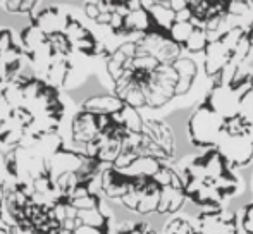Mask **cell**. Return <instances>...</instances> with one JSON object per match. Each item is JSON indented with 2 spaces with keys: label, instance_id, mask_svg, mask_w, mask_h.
Instances as JSON below:
<instances>
[{
  "label": "cell",
  "instance_id": "18",
  "mask_svg": "<svg viewBox=\"0 0 253 234\" xmlns=\"http://www.w3.org/2000/svg\"><path fill=\"white\" fill-rule=\"evenodd\" d=\"M162 165H164V162L157 160V158H153V157H138L136 160L133 162V165L123 172L127 177H153L160 171Z\"/></svg>",
  "mask_w": 253,
  "mask_h": 234
},
{
  "label": "cell",
  "instance_id": "3",
  "mask_svg": "<svg viewBox=\"0 0 253 234\" xmlns=\"http://www.w3.org/2000/svg\"><path fill=\"white\" fill-rule=\"evenodd\" d=\"M136 41V57L138 55H152L160 64H172L181 57L183 47L170 40L169 33L162 30H152L141 35Z\"/></svg>",
  "mask_w": 253,
  "mask_h": 234
},
{
  "label": "cell",
  "instance_id": "1",
  "mask_svg": "<svg viewBox=\"0 0 253 234\" xmlns=\"http://www.w3.org/2000/svg\"><path fill=\"white\" fill-rule=\"evenodd\" d=\"M224 133V117H220L207 102L198 105L188 120L190 141L200 148H215Z\"/></svg>",
  "mask_w": 253,
  "mask_h": 234
},
{
  "label": "cell",
  "instance_id": "17",
  "mask_svg": "<svg viewBox=\"0 0 253 234\" xmlns=\"http://www.w3.org/2000/svg\"><path fill=\"white\" fill-rule=\"evenodd\" d=\"M114 122H117L119 126H123L129 133H143L145 127V119L141 117L140 111L131 105H124V109L119 114L112 116Z\"/></svg>",
  "mask_w": 253,
  "mask_h": 234
},
{
  "label": "cell",
  "instance_id": "25",
  "mask_svg": "<svg viewBox=\"0 0 253 234\" xmlns=\"http://www.w3.org/2000/svg\"><path fill=\"white\" fill-rule=\"evenodd\" d=\"M241 229L247 234H253V201L245 205L241 212Z\"/></svg>",
  "mask_w": 253,
  "mask_h": 234
},
{
  "label": "cell",
  "instance_id": "30",
  "mask_svg": "<svg viewBox=\"0 0 253 234\" xmlns=\"http://www.w3.org/2000/svg\"><path fill=\"white\" fill-rule=\"evenodd\" d=\"M110 21H112V14L102 12L100 16L97 17V21H95V23H97L98 26H107V28H109L110 26Z\"/></svg>",
  "mask_w": 253,
  "mask_h": 234
},
{
  "label": "cell",
  "instance_id": "14",
  "mask_svg": "<svg viewBox=\"0 0 253 234\" xmlns=\"http://www.w3.org/2000/svg\"><path fill=\"white\" fill-rule=\"evenodd\" d=\"M145 7L148 9L152 16V21L159 30L167 31L169 33L170 28L174 26V23L177 21V12L172 10L170 2L166 0H157V2H143Z\"/></svg>",
  "mask_w": 253,
  "mask_h": 234
},
{
  "label": "cell",
  "instance_id": "9",
  "mask_svg": "<svg viewBox=\"0 0 253 234\" xmlns=\"http://www.w3.org/2000/svg\"><path fill=\"white\" fill-rule=\"evenodd\" d=\"M84 157L78 154H73V152L66 150H59L57 154H53L50 158H47V174L52 179V183L60 177L62 174H67V172H78L83 165Z\"/></svg>",
  "mask_w": 253,
  "mask_h": 234
},
{
  "label": "cell",
  "instance_id": "22",
  "mask_svg": "<svg viewBox=\"0 0 253 234\" xmlns=\"http://www.w3.org/2000/svg\"><path fill=\"white\" fill-rule=\"evenodd\" d=\"M247 129H248V122L243 119L240 114L229 117V119H224V134L227 136H247Z\"/></svg>",
  "mask_w": 253,
  "mask_h": 234
},
{
  "label": "cell",
  "instance_id": "7",
  "mask_svg": "<svg viewBox=\"0 0 253 234\" xmlns=\"http://www.w3.org/2000/svg\"><path fill=\"white\" fill-rule=\"evenodd\" d=\"M203 57H205V60H203V69H205L207 76L212 78V79H217L219 76H222L224 71L229 66H233V54L224 47V43L219 38L210 40Z\"/></svg>",
  "mask_w": 253,
  "mask_h": 234
},
{
  "label": "cell",
  "instance_id": "27",
  "mask_svg": "<svg viewBox=\"0 0 253 234\" xmlns=\"http://www.w3.org/2000/svg\"><path fill=\"white\" fill-rule=\"evenodd\" d=\"M21 3H23V0H7V2H3L5 12H9V14H21Z\"/></svg>",
  "mask_w": 253,
  "mask_h": 234
},
{
  "label": "cell",
  "instance_id": "6",
  "mask_svg": "<svg viewBox=\"0 0 253 234\" xmlns=\"http://www.w3.org/2000/svg\"><path fill=\"white\" fill-rule=\"evenodd\" d=\"M184 193L195 205H200L207 210H219L222 201L226 200V196L217 190L215 184L198 179L184 181Z\"/></svg>",
  "mask_w": 253,
  "mask_h": 234
},
{
  "label": "cell",
  "instance_id": "4",
  "mask_svg": "<svg viewBox=\"0 0 253 234\" xmlns=\"http://www.w3.org/2000/svg\"><path fill=\"white\" fill-rule=\"evenodd\" d=\"M215 148L226 158L229 167H247L253 160V145L247 136L234 138L222 133Z\"/></svg>",
  "mask_w": 253,
  "mask_h": 234
},
{
  "label": "cell",
  "instance_id": "8",
  "mask_svg": "<svg viewBox=\"0 0 253 234\" xmlns=\"http://www.w3.org/2000/svg\"><path fill=\"white\" fill-rule=\"evenodd\" d=\"M71 140L78 143H93L100 136V127L97 122V116L90 112L80 111L76 112L71 120Z\"/></svg>",
  "mask_w": 253,
  "mask_h": 234
},
{
  "label": "cell",
  "instance_id": "26",
  "mask_svg": "<svg viewBox=\"0 0 253 234\" xmlns=\"http://www.w3.org/2000/svg\"><path fill=\"white\" fill-rule=\"evenodd\" d=\"M84 14L86 17H90L91 21H97V17L100 16V9H98L97 2H86L84 3Z\"/></svg>",
  "mask_w": 253,
  "mask_h": 234
},
{
  "label": "cell",
  "instance_id": "28",
  "mask_svg": "<svg viewBox=\"0 0 253 234\" xmlns=\"http://www.w3.org/2000/svg\"><path fill=\"white\" fill-rule=\"evenodd\" d=\"M152 231V228L147 224V222H138V224L133 226L131 231H127L126 234H148Z\"/></svg>",
  "mask_w": 253,
  "mask_h": 234
},
{
  "label": "cell",
  "instance_id": "29",
  "mask_svg": "<svg viewBox=\"0 0 253 234\" xmlns=\"http://www.w3.org/2000/svg\"><path fill=\"white\" fill-rule=\"evenodd\" d=\"M74 234H109V231L98 229V228H88V226H80V228L74 231Z\"/></svg>",
  "mask_w": 253,
  "mask_h": 234
},
{
  "label": "cell",
  "instance_id": "35",
  "mask_svg": "<svg viewBox=\"0 0 253 234\" xmlns=\"http://www.w3.org/2000/svg\"><path fill=\"white\" fill-rule=\"evenodd\" d=\"M195 234H203V233H200V231H195Z\"/></svg>",
  "mask_w": 253,
  "mask_h": 234
},
{
  "label": "cell",
  "instance_id": "23",
  "mask_svg": "<svg viewBox=\"0 0 253 234\" xmlns=\"http://www.w3.org/2000/svg\"><path fill=\"white\" fill-rule=\"evenodd\" d=\"M64 35H66L67 40H69L71 45H73V43H76V41L83 40V38L91 37V31L86 30V28H84L83 24L80 23V21L73 19L69 24H67V28H66V31H64Z\"/></svg>",
  "mask_w": 253,
  "mask_h": 234
},
{
  "label": "cell",
  "instance_id": "2",
  "mask_svg": "<svg viewBox=\"0 0 253 234\" xmlns=\"http://www.w3.org/2000/svg\"><path fill=\"white\" fill-rule=\"evenodd\" d=\"M177 73L172 64H160L159 69L150 74V79L143 86L148 109H162L176 98Z\"/></svg>",
  "mask_w": 253,
  "mask_h": 234
},
{
  "label": "cell",
  "instance_id": "36",
  "mask_svg": "<svg viewBox=\"0 0 253 234\" xmlns=\"http://www.w3.org/2000/svg\"><path fill=\"white\" fill-rule=\"evenodd\" d=\"M252 188H253V181H252Z\"/></svg>",
  "mask_w": 253,
  "mask_h": 234
},
{
  "label": "cell",
  "instance_id": "37",
  "mask_svg": "<svg viewBox=\"0 0 253 234\" xmlns=\"http://www.w3.org/2000/svg\"><path fill=\"white\" fill-rule=\"evenodd\" d=\"M114 234H117V233H114Z\"/></svg>",
  "mask_w": 253,
  "mask_h": 234
},
{
  "label": "cell",
  "instance_id": "10",
  "mask_svg": "<svg viewBox=\"0 0 253 234\" xmlns=\"http://www.w3.org/2000/svg\"><path fill=\"white\" fill-rule=\"evenodd\" d=\"M133 179L123 171H117L112 165L105 167L102 172V191L109 200H121L129 191Z\"/></svg>",
  "mask_w": 253,
  "mask_h": 234
},
{
  "label": "cell",
  "instance_id": "13",
  "mask_svg": "<svg viewBox=\"0 0 253 234\" xmlns=\"http://www.w3.org/2000/svg\"><path fill=\"white\" fill-rule=\"evenodd\" d=\"M174 69L177 73V84H176V97H183L191 90L195 79L198 76V66L193 59L179 57L176 62H172Z\"/></svg>",
  "mask_w": 253,
  "mask_h": 234
},
{
  "label": "cell",
  "instance_id": "24",
  "mask_svg": "<svg viewBox=\"0 0 253 234\" xmlns=\"http://www.w3.org/2000/svg\"><path fill=\"white\" fill-rule=\"evenodd\" d=\"M250 12V2L247 0H227V16H245Z\"/></svg>",
  "mask_w": 253,
  "mask_h": 234
},
{
  "label": "cell",
  "instance_id": "33",
  "mask_svg": "<svg viewBox=\"0 0 253 234\" xmlns=\"http://www.w3.org/2000/svg\"><path fill=\"white\" fill-rule=\"evenodd\" d=\"M247 138H248V141L253 145V122L248 124V129H247Z\"/></svg>",
  "mask_w": 253,
  "mask_h": 234
},
{
  "label": "cell",
  "instance_id": "5",
  "mask_svg": "<svg viewBox=\"0 0 253 234\" xmlns=\"http://www.w3.org/2000/svg\"><path fill=\"white\" fill-rule=\"evenodd\" d=\"M197 231L203 234H240L238 215L226 210H205L197 217Z\"/></svg>",
  "mask_w": 253,
  "mask_h": 234
},
{
  "label": "cell",
  "instance_id": "11",
  "mask_svg": "<svg viewBox=\"0 0 253 234\" xmlns=\"http://www.w3.org/2000/svg\"><path fill=\"white\" fill-rule=\"evenodd\" d=\"M143 133L147 134L148 138H152V140L166 152L167 157L169 158L174 157V152H176V140H174L172 129H170L166 122L157 120V119L145 120Z\"/></svg>",
  "mask_w": 253,
  "mask_h": 234
},
{
  "label": "cell",
  "instance_id": "20",
  "mask_svg": "<svg viewBox=\"0 0 253 234\" xmlns=\"http://www.w3.org/2000/svg\"><path fill=\"white\" fill-rule=\"evenodd\" d=\"M195 28H197V24H195L193 21H176L174 26L170 28L169 37H170V40L176 41L177 45L184 47V43H186L191 35H193Z\"/></svg>",
  "mask_w": 253,
  "mask_h": 234
},
{
  "label": "cell",
  "instance_id": "31",
  "mask_svg": "<svg viewBox=\"0 0 253 234\" xmlns=\"http://www.w3.org/2000/svg\"><path fill=\"white\" fill-rule=\"evenodd\" d=\"M35 0H24L23 3H21V14H28L30 16V12L33 10V7H35Z\"/></svg>",
  "mask_w": 253,
  "mask_h": 234
},
{
  "label": "cell",
  "instance_id": "16",
  "mask_svg": "<svg viewBox=\"0 0 253 234\" xmlns=\"http://www.w3.org/2000/svg\"><path fill=\"white\" fill-rule=\"evenodd\" d=\"M47 35L37 26V24H28L23 31H21V48H23L24 55L30 57L37 48L47 43Z\"/></svg>",
  "mask_w": 253,
  "mask_h": 234
},
{
  "label": "cell",
  "instance_id": "34",
  "mask_svg": "<svg viewBox=\"0 0 253 234\" xmlns=\"http://www.w3.org/2000/svg\"><path fill=\"white\" fill-rule=\"evenodd\" d=\"M247 38H248V41H250V45L253 48V23L250 24V28L247 30Z\"/></svg>",
  "mask_w": 253,
  "mask_h": 234
},
{
  "label": "cell",
  "instance_id": "15",
  "mask_svg": "<svg viewBox=\"0 0 253 234\" xmlns=\"http://www.w3.org/2000/svg\"><path fill=\"white\" fill-rule=\"evenodd\" d=\"M184 201H186V193L184 188L177 186H164L160 190V205L157 214L159 215H174L183 208Z\"/></svg>",
  "mask_w": 253,
  "mask_h": 234
},
{
  "label": "cell",
  "instance_id": "32",
  "mask_svg": "<svg viewBox=\"0 0 253 234\" xmlns=\"http://www.w3.org/2000/svg\"><path fill=\"white\" fill-rule=\"evenodd\" d=\"M7 131H9V126H7V119L5 120H0V145H2L3 138H5Z\"/></svg>",
  "mask_w": 253,
  "mask_h": 234
},
{
  "label": "cell",
  "instance_id": "19",
  "mask_svg": "<svg viewBox=\"0 0 253 234\" xmlns=\"http://www.w3.org/2000/svg\"><path fill=\"white\" fill-rule=\"evenodd\" d=\"M209 43H210V37L207 33V30L202 26H197L193 35L190 37V40L184 43L183 50L190 52V54H205Z\"/></svg>",
  "mask_w": 253,
  "mask_h": 234
},
{
  "label": "cell",
  "instance_id": "21",
  "mask_svg": "<svg viewBox=\"0 0 253 234\" xmlns=\"http://www.w3.org/2000/svg\"><path fill=\"white\" fill-rule=\"evenodd\" d=\"M195 231H197V228H193V224L188 219L174 217L169 222H166L160 234H195Z\"/></svg>",
  "mask_w": 253,
  "mask_h": 234
},
{
  "label": "cell",
  "instance_id": "12",
  "mask_svg": "<svg viewBox=\"0 0 253 234\" xmlns=\"http://www.w3.org/2000/svg\"><path fill=\"white\" fill-rule=\"evenodd\" d=\"M124 102L116 95H93L86 98L81 105V111L90 112L95 116H116L124 109Z\"/></svg>",
  "mask_w": 253,
  "mask_h": 234
}]
</instances>
